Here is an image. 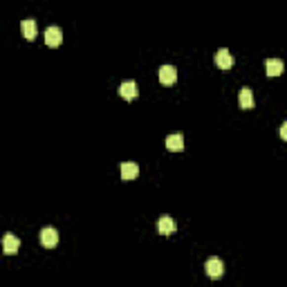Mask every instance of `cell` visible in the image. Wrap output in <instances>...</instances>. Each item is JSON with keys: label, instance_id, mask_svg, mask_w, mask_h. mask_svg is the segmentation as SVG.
I'll use <instances>...</instances> for the list:
<instances>
[{"label": "cell", "instance_id": "cell-5", "mask_svg": "<svg viewBox=\"0 0 287 287\" xmlns=\"http://www.w3.org/2000/svg\"><path fill=\"white\" fill-rule=\"evenodd\" d=\"M215 65H218L220 70H231L234 68V54H229V49H218V54H215Z\"/></svg>", "mask_w": 287, "mask_h": 287}, {"label": "cell", "instance_id": "cell-11", "mask_svg": "<svg viewBox=\"0 0 287 287\" xmlns=\"http://www.w3.org/2000/svg\"><path fill=\"white\" fill-rule=\"evenodd\" d=\"M119 94H122L126 101H132V99L137 97V83L135 81H123L122 85H119Z\"/></svg>", "mask_w": 287, "mask_h": 287}, {"label": "cell", "instance_id": "cell-13", "mask_svg": "<svg viewBox=\"0 0 287 287\" xmlns=\"http://www.w3.org/2000/svg\"><path fill=\"white\" fill-rule=\"evenodd\" d=\"M20 30H23V36L27 41H34L36 39V32H39V27H36V20L27 18V20H23V23H20Z\"/></svg>", "mask_w": 287, "mask_h": 287}, {"label": "cell", "instance_id": "cell-9", "mask_svg": "<svg viewBox=\"0 0 287 287\" xmlns=\"http://www.w3.org/2000/svg\"><path fill=\"white\" fill-rule=\"evenodd\" d=\"M137 175H139V166H137L135 162H123L122 164V180L130 182V180H135Z\"/></svg>", "mask_w": 287, "mask_h": 287}, {"label": "cell", "instance_id": "cell-8", "mask_svg": "<svg viewBox=\"0 0 287 287\" xmlns=\"http://www.w3.org/2000/svg\"><path fill=\"white\" fill-rule=\"evenodd\" d=\"M240 108L243 110H253L256 108V101H253V92L251 88H240Z\"/></svg>", "mask_w": 287, "mask_h": 287}, {"label": "cell", "instance_id": "cell-12", "mask_svg": "<svg viewBox=\"0 0 287 287\" xmlns=\"http://www.w3.org/2000/svg\"><path fill=\"white\" fill-rule=\"evenodd\" d=\"M265 70H267V77H281L283 70H285V65H283V61H278V59H267L265 61Z\"/></svg>", "mask_w": 287, "mask_h": 287}, {"label": "cell", "instance_id": "cell-6", "mask_svg": "<svg viewBox=\"0 0 287 287\" xmlns=\"http://www.w3.org/2000/svg\"><path fill=\"white\" fill-rule=\"evenodd\" d=\"M61 41H63L61 27H47L45 30V43H47V47H59Z\"/></svg>", "mask_w": 287, "mask_h": 287}, {"label": "cell", "instance_id": "cell-14", "mask_svg": "<svg viewBox=\"0 0 287 287\" xmlns=\"http://www.w3.org/2000/svg\"><path fill=\"white\" fill-rule=\"evenodd\" d=\"M281 137H283V139H287V123H283V126H281Z\"/></svg>", "mask_w": 287, "mask_h": 287}, {"label": "cell", "instance_id": "cell-4", "mask_svg": "<svg viewBox=\"0 0 287 287\" xmlns=\"http://www.w3.org/2000/svg\"><path fill=\"white\" fill-rule=\"evenodd\" d=\"M18 249H20V240L14 234H5V238H2V253L14 256V253H18Z\"/></svg>", "mask_w": 287, "mask_h": 287}, {"label": "cell", "instance_id": "cell-3", "mask_svg": "<svg viewBox=\"0 0 287 287\" xmlns=\"http://www.w3.org/2000/svg\"><path fill=\"white\" fill-rule=\"evenodd\" d=\"M157 231H160L162 236H170L177 231V222L170 215H162L160 220H157Z\"/></svg>", "mask_w": 287, "mask_h": 287}, {"label": "cell", "instance_id": "cell-10", "mask_svg": "<svg viewBox=\"0 0 287 287\" xmlns=\"http://www.w3.org/2000/svg\"><path fill=\"white\" fill-rule=\"evenodd\" d=\"M166 148H168L170 153H180L184 151V137L177 132V135H168L166 137Z\"/></svg>", "mask_w": 287, "mask_h": 287}, {"label": "cell", "instance_id": "cell-7", "mask_svg": "<svg viewBox=\"0 0 287 287\" xmlns=\"http://www.w3.org/2000/svg\"><path fill=\"white\" fill-rule=\"evenodd\" d=\"M160 81L162 85H173L177 81V70L173 65H162L160 68Z\"/></svg>", "mask_w": 287, "mask_h": 287}, {"label": "cell", "instance_id": "cell-2", "mask_svg": "<svg viewBox=\"0 0 287 287\" xmlns=\"http://www.w3.org/2000/svg\"><path fill=\"white\" fill-rule=\"evenodd\" d=\"M205 269H206V276L209 278H220L224 274V263L220 260V258H209L206 260V265H205Z\"/></svg>", "mask_w": 287, "mask_h": 287}, {"label": "cell", "instance_id": "cell-1", "mask_svg": "<svg viewBox=\"0 0 287 287\" xmlns=\"http://www.w3.org/2000/svg\"><path fill=\"white\" fill-rule=\"evenodd\" d=\"M41 245L47 249H54L59 245V231L54 227H45L43 231H41Z\"/></svg>", "mask_w": 287, "mask_h": 287}]
</instances>
